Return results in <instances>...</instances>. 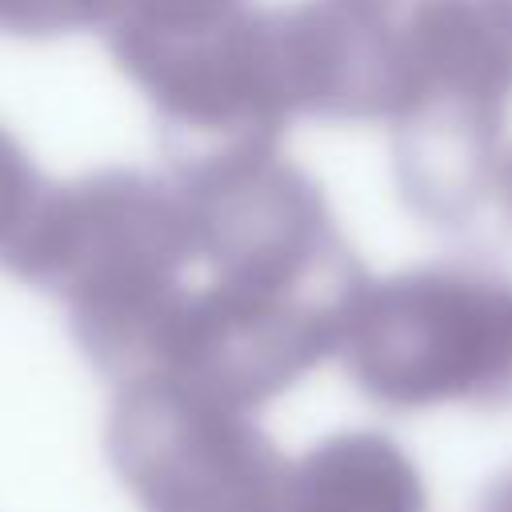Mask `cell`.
<instances>
[{
    "label": "cell",
    "mask_w": 512,
    "mask_h": 512,
    "mask_svg": "<svg viewBox=\"0 0 512 512\" xmlns=\"http://www.w3.org/2000/svg\"><path fill=\"white\" fill-rule=\"evenodd\" d=\"M112 0H0V32L12 36H64L108 24Z\"/></svg>",
    "instance_id": "cell-8"
},
{
    "label": "cell",
    "mask_w": 512,
    "mask_h": 512,
    "mask_svg": "<svg viewBox=\"0 0 512 512\" xmlns=\"http://www.w3.org/2000/svg\"><path fill=\"white\" fill-rule=\"evenodd\" d=\"M44 188L48 184L36 176L20 140L8 128H0V260L12 252V244L28 228Z\"/></svg>",
    "instance_id": "cell-7"
},
{
    "label": "cell",
    "mask_w": 512,
    "mask_h": 512,
    "mask_svg": "<svg viewBox=\"0 0 512 512\" xmlns=\"http://www.w3.org/2000/svg\"><path fill=\"white\" fill-rule=\"evenodd\" d=\"M252 0H112V44H176L228 28Z\"/></svg>",
    "instance_id": "cell-6"
},
{
    "label": "cell",
    "mask_w": 512,
    "mask_h": 512,
    "mask_svg": "<svg viewBox=\"0 0 512 512\" xmlns=\"http://www.w3.org/2000/svg\"><path fill=\"white\" fill-rule=\"evenodd\" d=\"M476 512H512V468L500 472L476 500Z\"/></svg>",
    "instance_id": "cell-9"
},
{
    "label": "cell",
    "mask_w": 512,
    "mask_h": 512,
    "mask_svg": "<svg viewBox=\"0 0 512 512\" xmlns=\"http://www.w3.org/2000/svg\"><path fill=\"white\" fill-rule=\"evenodd\" d=\"M280 512H428V496L388 436L336 432L292 460Z\"/></svg>",
    "instance_id": "cell-5"
},
{
    "label": "cell",
    "mask_w": 512,
    "mask_h": 512,
    "mask_svg": "<svg viewBox=\"0 0 512 512\" xmlns=\"http://www.w3.org/2000/svg\"><path fill=\"white\" fill-rule=\"evenodd\" d=\"M104 440L144 512H280L292 464L244 408L140 376L120 384Z\"/></svg>",
    "instance_id": "cell-4"
},
{
    "label": "cell",
    "mask_w": 512,
    "mask_h": 512,
    "mask_svg": "<svg viewBox=\"0 0 512 512\" xmlns=\"http://www.w3.org/2000/svg\"><path fill=\"white\" fill-rule=\"evenodd\" d=\"M4 264L64 304L76 344L100 372L136 380L192 264L176 180L104 168L44 188Z\"/></svg>",
    "instance_id": "cell-2"
},
{
    "label": "cell",
    "mask_w": 512,
    "mask_h": 512,
    "mask_svg": "<svg viewBox=\"0 0 512 512\" xmlns=\"http://www.w3.org/2000/svg\"><path fill=\"white\" fill-rule=\"evenodd\" d=\"M348 376L384 408L512 404V284L456 268L364 284L340 348Z\"/></svg>",
    "instance_id": "cell-3"
},
{
    "label": "cell",
    "mask_w": 512,
    "mask_h": 512,
    "mask_svg": "<svg viewBox=\"0 0 512 512\" xmlns=\"http://www.w3.org/2000/svg\"><path fill=\"white\" fill-rule=\"evenodd\" d=\"M176 192L192 264L144 376L252 412L340 348L368 280L320 188L276 144L212 148Z\"/></svg>",
    "instance_id": "cell-1"
}]
</instances>
